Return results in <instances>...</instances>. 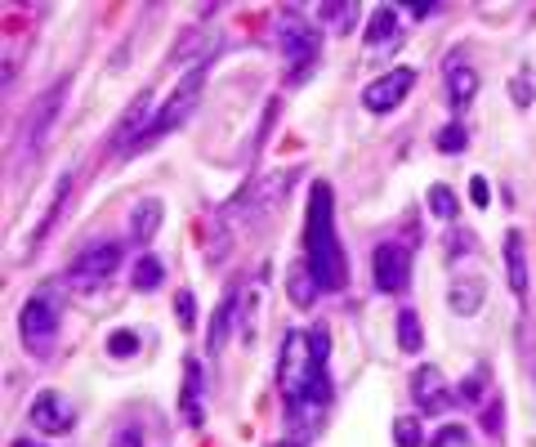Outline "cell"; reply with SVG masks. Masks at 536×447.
I'll return each mask as SVG.
<instances>
[{"label": "cell", "instance_id": "ba28073f", "mask_svg": "<svg viewBox=\"0 0 536 447\" xmlns=\"http://www.w3.org/2000/svg\"><path fill=\"white\" fill-rule=\"evenodd\" d=\"M411 85H416V72H411V68H394V72L376 76V81L362 90V103H367L371 112H394L398 103L411 94Z\"/></svg>", "mask_w": 536, "mask_h": 447}, {"label": "cell", "instance_id": "6da1fadb", "mask_svg": "<svg viewBox=\"0 0 536 447\" xmlns=\"http://www.w3.org/2000/svg\"><path fill=\"white\" fill-rule=\"evenodd\" d=\"M304 260H309L313 278L322 291H340L349 282V260L340 251V237H335V220H331V188L313 184L309 188V220H304Z\"/></svg>", "mask_w": 536, "mask_h": 447}, {"label": "cell", "instance_id": "2e32d148", "mask_svg": "<svg viewBox=\"0 0 536 447\" xmlns=\"http://www.w3.org/2000/svg\"><path fill=\"white\" fill-rule=\"evenodd\" d=\"M161 215H166V206H161L157 197H143V202L130 211V237L134 242H152L157 228H161Z\"/></svg>", "mask_w": 536, "mask_h": 447}, {"label": "cell", "instance_id": "7c38bea8", "mask_svg": "<svg viewBox=\"0 0 536 447\" xmlns=\"http://www.w3.org/2000/svg\"><path fill=\"white\" fill-rule=\"evenodd\" d=\"M411 398H416L420 412H443L447 407V380L434 363H425V367L411 372Z\"/></svg>", "mask_w": 536, "mask_h": 447}, {"label": "cell", "instance_id": "f1b7e54d", "mask_svg": "<svg viewBox=\"0 0 536 447\" xmlns=\"http://www.w3.org/2000/svg\"><path fill=\"white\" fill-rule=\"evenodd\" d=\"M429 447H469V434L461 430V425H447V430L434 434V443Z\"/></svg>", "mask_w": 536, "mask_h": 447}, {"label": "cell", "instance_id": "ac0fdd59", "mask_svg": "<svg viewBox=\"0 0 536 447\" xmlns=\"http://www.w3.org/2000/svg\"><path fill=\"white\" fill-rule=\"evenodd\" d=\"M179 412L184 425H201V367L188 358L184 363V394H179Z\"/></svg>", "mask_w": 536, "mask_h": 447}, {"label": "cell", "instance_id": "277c9868", "mask_svg": "<svg viewBox=\"0 0 536 447\" xmlns=\"http://www.w3.org/2000/svg\"><path fill=\"white\" fill-rule=\"evenodd\" d=\"M273 41H277V50L286 54V63H291L295 76L309 72L313 59H318V50H322V32L309 18H300V9H282V14H277Z\"/></svg>", "mask_w": 536, "mask_h": 447}, {"label": "cell", "instance_id": "7402d4cb", "mask_svg": "<svg viewBox=\"0 0 536 447\" xmlns=\"http://www.w3.org/2000/svg\"><path fill=\"white\" fill-rule=\"evenodd\" d=\"M362 5L358 0H344V5H318V18H327V23H335V32H353V23H358Z\"/></svg>", "mask_w": 536, "mask_h": 447}, {"label": "cell", "instance_id": "5bb4252c", "mask_svg": "<svg viewBox=\"0 0 536 447\" xmlns=\"http://www.w3.org/2000/svg\"><path fill=\"white\" fill-rule=\"evenodd\" d=\"M505 273H510V291L528 300V255H523V233H505Z\"/></svg>", "mask_w": 536, "mask_h": 447}, {"label": "cell", "instance_id": "8992f818", "mask_svg": "<svg viewBox=\"0 0 536 447\" xmlns=\"http://www.w3.org/2000/svg\"><path fill=\"white\" fill-rule=\"evenodd\" d=\"M121 264V242H90L81 255L72 260V269H67V287L85 291V287H99V282H108L112 273H117Z\"/></svg>", "mask_w": 536, "mask_h": 447}, {"label": "cell", "instance_id": "d4e9b609", "mask_svg": "<svg viewBox=\"0 0 536 447\" xmlns=\"http://www.w3.org/2000/svg\"><path fill=\"white\" fill-rule=\"evenodd\" d=\"M394 443L398 447H420V443H425V434H420V421H411V416H398V421H394Z\"/></svg>", "mask_w": 536, "mask_h": 447}, {"label": "cell", "instance_id": "83f0119b", "mask_svg": "<svg viewBox=\"0 0 536 447\" xmlns=\"http://www.w3.org/2000/svg\"><path fill=\"white\" fill-rule=\"evenodd\" d=\"M108 349H112V358H134L139 354V336H134V331H112Z\"/></svg>", "mask_w": 536, "mask_h": 447}, {"label": "cell", "instance_id": "cb8c5ba5", "mask_svg": "<svg viewBox=\"0 0 536 447\" xmlns=\"http://www.w3.org/2000/svg\"><path fill=\"white\" fill-rule=\"evenodd\" d=\"M233 309H237V291H233V296H224V304H219V313H215V331H210V354H219V349H224L228 322H233Z\"/></svg>", "mask_w": 536, "mask_h": 447}, {"label": "cell", "instance_id": "d6986e66", "mask_svg": "<svg viewBox=\"0 0 536 447\" xmlns=\"http://www.w3.org/2000/svg\"><path fill=\"white\" fill-rule=\"evenodd\" d=\"M514 345H519V358H523V372L536 385V322L523 313L519 318V331H514Z\"/></svg>", "mask_w": 536, "mask_h": 447}, {"label": "cell", "instance_id": "52a82bcc", "mask_svg": "<svg viewBox=\"0 0 536 447\" xmlns=\"http://www.w3.org/2000/svg\"><path fill=\"white\" fill-rule=\"evenodd\" d=\"M411 282V246L402 242H380L371 251V287L385 291V296H398Z\"/></svg>", "mask_w": 536, "mask_h": 447}, {"label": "cell", "instance_id": "8fae6325", "mask_svg": "<svg viewBox=\"0 0 536 447\" xmlns=\"http://www.w3.org/2000/svg\"><path fill=\"white\" fill-rule=\"evenodd\" d=\"M152 90H143L139 99L130 103V112L121 117V126H117V139H112V148L117 152H139V139H143V130L152 126Z\"/></svg>", "mask_w": 536, "mask_h": 447}, {"label": "cell", "instance_id": "ffe728a7", "mask_svg": "<svg viewBox=\"0 0 536 447\" xmlns=\"http://www.w3.org/2000/svg\"><path fill=\"white\" fill-rule=\"evenodd\" d=\"M161 278H166V264H161L157 255H143V260L130 269V287L134 291H157Z\"/></svg>", "mask_w": 536, "mask_h": 447}, {"label": "cell", "instance_id": "4dcf8cb0", "mask_svg": "<svg viewBox=\"0 0 536 447\" xmlns=\"http://www.w3.org/2000/svg\"><path fill=\"white\" fill-rule=\"evenodd\" d=\"M112 447H143V434H139V425H121V430L112 434Z\"/></svg>", "mask_w": 536, "mask_h": 447}, {"label": "cell", "instance_id": "1f68e13d", "mask_svg": "<svg viewBox=\"0 0 536 447\" xmlns=\"http://www.w3.org/2000/svg\"><path fill=\"white\" fill-rule=\"evenodd\" d=\"M175 309H179V327H193V291H179L175 296Z\"/></svg>", "mask_w": 536, "mask_h": 447}, {"label": "cell", "instance_id": "5b68a950", "mask_svg": "<svg viewBox=\"0 0 536 447\" xmlns=\"http://www.w3.org/2000/svg\"><path fill=\"white\" fill-rule=\"evenodd\" d=\"M63 99H67V81L50 85V90L23 112V121H18V161H32L36 152L45 148V139L54 135V121H59V112H63Z\"/></svg>", "mask_w": 536, "mask_h": 447}, {"label": "cell", "instance_id": "9a60e30c", "mask_svg": "<svg viewBox=\"0 0 536 447\" xmlns=\"http://www.w3.org/2000/svg\"><path fill=\"white\" fill-rule=\"evenodd\" d=\"M478 94V72L469 68V63H447V99H452V108H469Z\"/></svg>", "mask_w": 536, "mask_h": 447}, {"label": "cell", "instance_id": "30bf717a", "mask_svg": "<svg viewBox=\"0 0 536 447\" xmlns=\"http://www.w3.org/2000/svg\"><path fill=\"white\" fill-rule=\"evenodd\" d=\"M402 45V18L394 5H376V14H371L367 23V54L371 59H385V54H394Z\"/></svg>", "mask_w": 536, "mask_h": 447}, {"label": "cell", "instance_id": "7a4b0ae2", "mask_svg": "<svg viewBox=\"0 0 536 447\" xmlns=\"http://www.w3.org/2000/svg\"><path fill=\"white\" fill-rule=\"evenodd\" d=\"M201 90H206V63H201V68H188L184 76H179V85H175V90H170V99L161 103V112H152V126L143 130L139 148L157 144V139H166L170 130H179V126H184V121H188V112L197 108Z\"/></svg>", "mask_w": 536, "mask_h": 447}, {"label": "cell", "instance_id": "e0dca14e", "mask_svg": "<svg viewBox=\"0 0 536 447\" xmlns=\"http://www.w3.org/2000/svg\"><path fill=\"white\" fill-rule=\"evenodd\" d=\"M286 291H291V304L295 309H309L313 300H318V278H313V269H309V260H295L291 264V278H286Z\"/></svg>", "mask_w": 536, "mask_h": 447}, {"label": "cell", "instance_id": "e575fe53", "mask_svg": "<svg viewBox=\"0 0 536 447\" xmlns=\"http://www.w3.org/2000/svg\"><path fill=\"white\" fill-rule=\"evenodd\" d=\"M268 447H300V443H295V439H282V443H268Z\"/></svg>", "mask_w": 536, "mask_h": 447}, {"label": "cell", "instance_id": "9c48e42d", "mask_svg": "<svg viewBox=\"0 0 536 447\" xmlns=\"http://www.w3.org/2000/svg\"><path fill=\"white\" fill-rule=\"evenodd\" d=\"M27 421H32L41 434H67V430L76 425V407L67 403L63 394L45 389V394H36V403H32V412H27Z\"/></svg>", "mask_w": 536, "mask_h": 447}, {"label": "cell", "instance_id": "836d02e7", "mask_svg": "<svg viewBox=\"0 0 536 447\" xmlns=\"http://www.w3.org/2000/svg\"><path fill=\"white\" fill-rule=\"evenodd\" d=\"M469 197H474L478 206H487V202H492V188H487V179H474V184H469Z\"/></svg>", "mask_w": 536, "mask_h": 447}, {"label": "cell", "instance_id": "4fadbf2b", "mask_svg": "<svg viewBox=\"0 0 536 447\" xmlns=\"http://www.w3.org/2000/svg\"><path fill=\"white\" fill-rule=\"evenodd\" d=\"M487 300V282L474 278V273H461V278L447 282V309L461 313V318H474Z\"/></svg>", "mask_w": 536, "mask_h": 447}, {"label": "cell", "instance_id": "d590c367", "mask_svg": "<svg viewBox=\"0 0 536 447\" xmlns=\"http://www.w3.org/2000/svg\"><path fill=\"white\" fill-rule=\"evenodd\" d=\"M14 447H41V443H32V439H18Z\"/></svg>", "mask_w": 536, "mask_h": 447}, {"label": "cell", "instance_id": "d6a6232c", "mask_svg": "<svg viewBox=\"0 0 536 447\" xmlns=\"http://www.w3.org/2000/svg\"><path fill=\"white\" fill-rule=\"evenodd\" d=\"M487 434L501 439V398H492V407H487Z\"/></svg>", "mask_w": 536, "mask_h": 447}, {"label": "cell", "instance_id": "4316f807", "mask_svg": "<svg viewBox=\"0 0 536 447\" xmlns=\"http://www.w3.org/2000/svg\"><path fill=\"white\" fill-rule=\"evenodd\" d=\"M487 394V367H474L465 380H461V398H469V403H478V398Z\"/></svg>", "mask_w": 536, "mask_h": 447}, {"label": "cell", "instance_id": "44dd1931", "mask_svg": "<svg viewBox=\"0 0 536 447\" xmlns=\"http://www.w3.org/2000/svg\"><path fill=\"white\" fill-rule=\"evenodd\" d=\"M425 345V331H420V313L416 309H398V349L416 354Z\"/></svg>", "mask_w": 536, "mask_h": 447}, {"label": "cell", "instance_id": "3957f363", "mask_svg": "<svg viewBox=\"0 0 536 447\" xmlns=\"http://www.w3.org/2000/svg\"><path fill=\"white\" fill-rule=\"evenodd\" d=\"M18 336L32 354H50L54 340H59V291L41 287L36 296H27V304L18 309Z\"/></svg>", "mask_w": 536, "mask_h": 447}, {"label": "cell", "instance_id": "603a6c76", "mask_svg": "<svg viewBox=\"0 0 536 447\" xmlns=\"http://www.w3.org/2000/svg\"><path fill=\"white\" fill-rule=\"evenodd\" d=\"M425 202H429V215H438V220H447V224H452L456 211H461V206H456V193H452L447 184H434V188H429Z\"/></svg>", "mask_w": 536, "mask_h": 447}, {"label": "cell", "instance_id": "f546056e", "mask_svg": "<svg viewBox=\"0 0 536 447\" xmlns=\"http://www.w3.org/2000/svg\"><path fill=\"white\" fill-rule=\"evenodd\" d=\"M465 144H469L465 126H447L443 135H438V148H443V152H465Z\"/></svg>", "mask_w": 536, "mask_h": 447}, {"label": "cell", "instance_id": "484cf974", "mask_svg": "<svg viewBox=\"0 0 536 447\" xmlns=\"http://www.w3.org/2000/svg\"><path fill=\"white\" fill-rule=\"evenodd\" d=\"M510 99H514V108H532L536 90H532V72H528V68H523V72L510 81Z\"/></svg>", "mask_w": 536, "mask_h": 447}]
</instances>
